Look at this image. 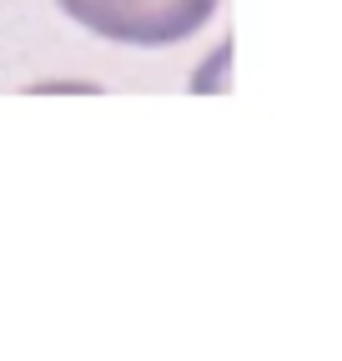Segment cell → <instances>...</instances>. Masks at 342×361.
Wrapping results in <instances>:
<instances>
[{"label": "cell", "instance_id": "1", "mask_svg": "<svg viewBox=\"0 0 342 361\" xmlns=\"http://www.w3.org/2000/svg\"><path fill=\"white\" fill-rule=\"evenodd\" d=\"M61 11L121 45H177L211 20L217 0H61Z\"/></svg>", "mask_w": 342, "mask_h": 361}]
</instances>
